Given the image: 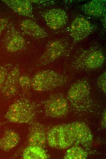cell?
Returning <instances> with one entry per match:
<instances>
[{
	"label": "cell",
	"instance_id": "cell-1",
	"mask_svg": "<svg viewBox=\"0 0 106 159\" xmlns=\"http://www.w3.org/2000/svg\"><path fill=\"white\" fill-rule=\"evenodd\" d=\"M38 107L29 96L22 94L9 106L4 117L10 122L30 125L35 121Z\"/></svg>",
	"mask_w": 106,
	"mask_h": 159
},
{
	"label": "cell",
	"instance_id": "cell-2",
	"mask_svg": "<svg viewBox=\"0 0 106 159\" xmlns=\"http://www.w3.org/2000/svg\"><path fill=\"white\" fill-rule=\"evenodd\" d=\"M67 97L74 108L79 112H86L92 105L90 86L86 80H79L73 84L69 90Z\"/></svg>",
	"mask_w": 106,
	"mask_h": 159
},
{
	"label": "cell",
	"instance_id": "cell-3",
	"mask_svg": "<svg viewBox=\"0 0 106 159\" xmlns=\"http://www.w3.org/2000/svg\"><path fill=\"white\" fill-rule=\"evenodd\" d=\"M68 80L65 76L55 71L43 70L31 78V87L38 92L51 91L65 84Z\"/></svg>",
	"mask_w": 106,
	"mask_h": 159
},
{
	"label": "cell",
	"instance_id": "cell-4",
	"mask_svg": "<svg viewBox=\"0 0 106 159\" xmlns=\"http://www.w3.org/2000/svg\"><path fill=\"white\" fill-rule=\"evenodd\" d=\"M46 115L57 118L65 115L68 110V103L66 98L59 93L51 94L43 103Z\"/></svg>",
	"mask_w": 106,
	"mask_h": 159
},
{
	"label": "cell",
	"instance_id": "cell-5",
	"mask_svg": "<svg viewBox=\"0 0 106 159\" xmlns=\"http://www.w3.org/2000/svg\"><path fill=\"white\" fill-rule=\"evenodd\" d=\"M104 61L105 57L102 51L93 50L84 52L78 57L75 65L79 69L91 70L100 67Z\"/></svg>",
	"mask_w": 106,
	"mask_h": 159
},
{
	"label": "cell",
	"instance_id": "cell-6",
	"mask_svg": "<svg viewBox=\"0 0 106 159\" xmlns=\"http://www.w3.org/2000/svg\"><path fill=\"white\" fill-rule=\"evenodd\" d=\"M74 137L75 142L86 148L92 144L93 135L88 125L85 123L76 121L67 124Z\"/></svg>",
	"mask_w": 106,
	"mask_h": 159
},
{
	"label": "cell",
	"instance_id": "cell-7",
	"mask_svg": "<svg viewBox=\"0 0 106 159\" xmlns=\"http://www.w3.org/2000/svg\"><path fill=\"white\" fill-rule=\"evenodd\" d=\"M7 28L2 40L6 50L14 53L23 49L26 43L23 36L10 23Z\"/></svg>",
	"mask_w": 106,
	"mask_h": 159
},
{
	"label": "cell",
	"instance_id": "cell-8",
	"mask_svg": "<svg viewBox=\"0 0 106 159\" xmlns=\"http://www.w3.org/2000/svg\"><path fill=\"white\" fill-rule=\"evenodd\" d=\"M20 74V69L18 65L8 72L0 92L5 98H10L18 94L20 87L19 79Z\"/></svg>",
	"mask_w": 106,
	"mask_h": 159
},
{
	"label": "cell",
	"instance_id": "cell-9",
	"mask_svg": "<svg viewBox=\"0 0 106 159\" xmlns=\"http://www.w3.org/2000/svg\"><path fill=\"white\" fill-rule=\"evenodd\" d=\"M93 28L92 25L88 20L83 17H78L72 22L70 33L75 42H79L89 35Z\"/></svg>",
	"mask_w": 106,
	"mask_h": 159
},
{
	"label": "cell",
	"instance_id": "cell-10",
	"mask_svg": "<svg viewBox=\"0 0 106 159\" xmlns=\"http://www.w3.org/2000/svg\"><path fill=\"white\" fill-rule=\"evenodd\" d=\"M30 125L27 138L28 145L44 148L47 142V132L45 127L43 124L36 121Z\"/></svg>",
	"mask_w": 106,
	"mask_h": 159
},
{
	"label": "cell",
	"instance_id": "cell-11",
	"mask_svg": "<svg viewBox=\"0 0 106 159\" xmlns=\"http://www.w3.org/2000/svg\"><path fill=\"white\" fill-rule=\"evenodd\" d=\"M41 16L46 24L51 29H59L66 24L68 16L65 12L60 8H53L43 12Z\"/></svg>",
	"mask_w": 106,
	"mask_h": 159
},
{
	"label": "cell",
	"instance_id": "cell-12",
	"mask_svg": "<svg viewBox=\"0 0 106 159\" xmlns=\"http://www.w3.org/2000/svg\"><path fill=\"white\" fill-rule=\"evenodd\" d=\"M65 48L63 44L58 40L49 42L46 49L38 61V65H44L51 63L63 54Z\"/></svg>",
	"mask_w": 106,
	"mask_h": 159
},
{
	"label": "cell",
	"instance_id": "cell-13",
	"mask_svg": "<svg viewBox=\"0 0 106 159\" xmlns=\"http://www.w3.org/2000/svg\"><path fill=\"white\" fill-rule=\"evenodd\" d=\"M20 27L23 33L33 38L42 39L48 36L44 29L31 19L22 20L20 23Z\"/></svg>",
	"mask_w": 106,
	"mask_h": 159
},
{
	"label": "cell",
	"instance_id": "cell-14",
	"mask_svg": "<svg viewBox=\"0 0 106 159\" xmlns=\"http://www.w3.org/2000/svg\"><path fill=\"white\" fill-rule=\"evenodd\" d=\"M18 14L34 19L31 3L28 0H2V1Z\"/></svg>",
	"mask_w": 106,
	"mask_h": 159
},
{
	"label": "cell",
	"instance_id": "cell-15",
	"mask_svg": "<svg viewBox=\"0 0 106 159\" xmlns=\"http://www.w3.org/2000/svg\"><path fill=\"white\" fill-rule=\"evenodd\" d=\"M20 139L19 134L14 130L6 129L0 138V150L9 151L15 147Z\"/></svg>",
	"mask_w": 106,
	"mask_h": 159
},
{
	"label": "cell",
	"instance_id": "cell-16",
	"mask_svg": "<svg viewBox=\"0 0 106 159\" xmlns=\"http://www.w3.org/2000/svg\"><path fill=\"white\" fill-rule=\"evenodd\" d=\"M82 9L86 14L95 17L103 16L106 11L105 1L93 0L82 6Z\"/></svg>",
	"mask_w": 106,
	"mask_h": 159
},
{
	"label": "cell",
	"instance_id": "cell-17",
	"mask_svg": "<svg viewBox=\"0 0 106 159\" xmlns=\"http://www.w3.org/2000/svg\"><path fill=\"white\" fill-rule=\"evenodd\" d=\"M75 142L74 137L67 124L59 125V149H65Z\"/></svg>",
	"mask_w": 106,
	"mask_h": 159
},
{
	"label": "cell",
	"instance_id": "cell-18",
	"mask_svg": "<svg viewBox=\"0 0 106 159\" xmlns=\"http://www.w3.org/2000/svg\"><path fill=\"white\" fill-rule=\"evenodd\" d=\"M22 157L24 159H46L48 158L49 156L44 148L28 146L24 150Z\"/></svg>",
	"mask_w": 106,
	"mask_h": 159
},
{
	"label": "cell",
	"instance_id": "cell-19",
	"mask_svg": "<svg viewBox=\"0 0 106 159\" xmlns=\"http://www.w3.org/2000/svg\"><path fill=\"white\" fill-rule=\"evenodd\" d=\"M87 153L80 147L75 146L68 149L64 157V159H85L88 156Z\"/></svg>",
	"mask_w": 106,
	"mask_h": 159
},
{
	"label": "cell",
	"instance_id": "cell-20",
	"mask_svg": "<svg viewBox=\"0 0 106 159\" xmlns=\"http://www.w3.org/2000/svg\"><path fill=\"white\" fill-rule=\"evenodd\" d=\"M19 84L22 90V94L29 96L31 87V78L26 75H20L19 79Z\"/></svg>",
	"mask_w": 106,
	"mask_h": 159
},
{
	"label": "cell",
	"instance_id": "cell-21",
	"mask_svg": "<svg viewBox=\"0 0 106 159\" xmlns=\"http://www.w3.org/2000/svg\"><path fill=\"white\" fill-rule=\"evenodd\" d=\"M11 66V65L9 64L0 65V93L6 75Z\"/></svg>",
	"mask_w": 106,
	"mask_h": 159
},
{
	"label": "cell",
	"instance_id": "cell-22",
	"mask_svg": "<svg viewBox=\"0 0 106 159\" xmlns=\"http://www.w3.org/2000/svg\"><path fill=\"white\" fill-rule=\"evenodd\" d=\"M98 87L101 89L103 92L106 94V72H104L100 76L97 81Z\"/></svg>",
	"mask_w": 106,
	"mask_h": 159
},
{
	"label": "cell",
	"instance_id": "cell-23",
	"mask_svg": "<svg viewBox=\"0 0 106 159\" xmlns=\"http://www.w3.org/2000/svg\"><path fill=\"white\" fill-rule=\"evenodd\" d=\"M10 24L8 18L0 17V36L3 31L7 28Z\"/></svg>",
	"mask_w": 106,
	"mask_h": 159
},
{
	"label": "cell",
	"instance_id": "cell-24",
	"mask_svg": "<svg viewBox=\"0 0 106 159\" xmlns=\"http://www.w3.org/2000/svg\"><path fill=\"white\" fill-rule=\"evenodd\" d=\"M106 109H105L103 113L101 121V126L104 128H106Z\"/></svg>",
	"mask_w": 106,
	"mask_h": 159
}]
</instances>
